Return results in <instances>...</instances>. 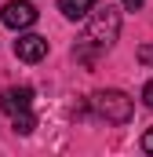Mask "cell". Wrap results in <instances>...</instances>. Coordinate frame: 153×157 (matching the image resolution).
Here are the masks:
<instances>
[{"label":"cell","mask_w":153,"mask_h":157,"mask_svg":"<svg viewBox=\"0 0 153 157\" xmlns=\"http://www.w3.org/2000/svg\"><path fill=\"white\" fill-rule=\"evenodd\" d=\"M117 33H120V11L106 4V7H99V11L91 15L88 33H84V40H80V48H76L73 55L80 59V62H95L102 51H110V48H113Z\"/></svg>","instance_id":"cell-1"},{"label":"cell","mask_w":153,"mask_h":157,"mask_svg":"<svg viewBox=\"0 0 153 157\" xmlns=\"http://www.w3.org/2000/svg\"><path fill=\"white\" fill-rule=\"evenodd\" d=\"M91 110H95L102 121H110V124H128V121H131V110H135V102H131L124 91L106 88V91H95V95H91Z\"/></svg>","instance_id":"cell-2"},{"label":"cell","mask_w":153,"mask_h":157,"mask_svg":"<svg viewBox=\"0 0 153 157\" xmlns=\"http://www.w3.org/2000/svg\"><path fill=\"white\" fill-rule=\"evenodd\" d=\"M0 18H4L7 29H29L40 18V11L33 7V0H7L4 11H0Z\"/></svg>","instance_id":"cell-3"},{"label":"cell","mask_w":153,"mask_h":157,"mask_svg":"<svg viewBox=\"0 0 153 157\" xmlns=\"http://www.w3.org/2000/svg\"><path fill=\"white\" fill-rule=\"evenodd\" d=\"M15 55H18L22 62H40V59L47 55V37H40V33H22V37L15 40Z\"/></svg>","instance_id":"cell-4"},{"label":"cell","mask_w":153,"mask_h":157,"mask_svg":"<svg viewBox=\"0 0 153 157\" xmlns=\"http://www.w3.org/2000/svg\"><path fill=\"white\" fill-rule=\"evenodd\" d=\"M0 106H4V113H22V110H29L33 106V88H7L4 91V99H0Z\"/></svg>","instance_id":"cell-5"},{"label":"cell","mask_w":153,"mask_h":157,"mask_svg":"<svg viewBox=\"0 0 153 157\" xmlns=\"http://www.w3.org/2000/svg\"><path fill=\"white\" fill-rule=\"evenodd\" d=\"M95 4H99V0H58V11L76 22V18H88V15L95 11Z\"/></svg>","instance_id":"cell-6"},{"label":"cell","mask_w":153,"mask_h":157,"mask_svg":"<svg viewBox=\"0 0 153 157\" xmlns=\"http://www.w3.org/2000/svg\"><path fill=\"white\" fill-rule=\"evenodd\" d=\"M11 121H15V132H18V135H29V132H33V124H37L29 110H22V113H11Z\"/></svg>","instance_id":"cell-7"},{"label":"cell","mask_w":153,"mask_h":157,"mask_svg":"<svg viewBox=\"0 0 153 157\" xmlns=\"http://www.w3.org/2000/svg\"><path fill=\"white\" fill-rule=\"evenodd\" d=\"M142 102L153 110V80H146V88H142Z\"/></svg>","instance_id":"cell-8"},{"label":"cell","mask_w":153,"mask_h":157,"mask_svg":"<svg viewBox=\"0 0 153 157\" xmlns=\"http://www.w3.org/2000/svg\"><path fill=\"white\" fill-rule=\"evenodd\" d=\"M142 150H146V154H153V128L142 135Z\"/></svg>","instance_id":"cell-9"},{"label":"cell","mask_w":153,"mask_h":157,"mask_svg":"<svg viewBox=\"0 0 153 157\" xmlns=\"http://www.w3.org/2000/svg\"><path fill=\"white\" fill-rule=\"evenodd\" d=\"M139 59L142 62H153V48H139Z\"/></svg>","instance_id":"cell-10"},{"label":"cell","mask_w":153,"mask_h":157,"mask_svg":"<svg viewBox=\"0 0 153 157\" xmlns=\"http://www.w3.org/2000/svg\"><path fill=\"white\" fill-rule=\"evenodd\" d=\"M124 7H128V11H139V7H142V0H124Z\"/></svg>","instance_id":"cell-11"}]
</instances>
